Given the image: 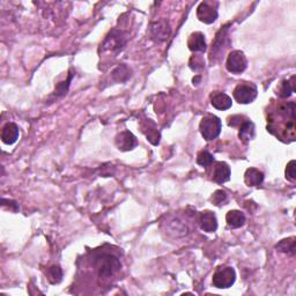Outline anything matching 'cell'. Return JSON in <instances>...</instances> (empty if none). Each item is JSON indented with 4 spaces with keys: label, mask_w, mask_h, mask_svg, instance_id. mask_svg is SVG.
Returning a JSON list of instances; mask_svg holds the SVG:
<instances>
[{
    "label": "cell",
    "mask_w": 296,
    "mask_h": 296,
    "mask_svg": "<svg viewBox=\"0 0 296 296\" xmlns=\"http://www.w3.org/2000/svg\"><path fill=\"white\" fill-rule=\"evenodd\" d=\"M213 180L218 184H224L230 179V168L226 162H215L213 169Z\"/></svg>",
    "instance_id": "obj_15"
},
{
    "label": "cell",
    "mask_w": 296,
    "mask_h": 296,
    "mask_svg": "<svg viewBox=\"0 0 296 296\" xmlns=\"http://www.w3.org/2000/svg\"><path fill=\"white\" fill-rule=\"evenodd\" d=\"M257 95H258V90H257L256 84L251 82H243L238 83L234 89L233 96L236 100V102L240 105H249L255 101Z\"/></svg>",
    "instance_id": "obj_4"
},
{
    "label": "cell",
    "mask_w": 296,
    "mask_h": 296,
    "mask_svg": "<svg viewBox=\"0 0 296 296\" xmlns=\"http://www.w3.org/2000/svg\"><path fill=\"white\" fill-rule=\"evenodd\" d=\"M211 105L218 110H228L233 106L232 97L221 91H214L211 95Z\"/></svg>",
    "instance_id": "obj_13"
},
{
    "label": "cell",
    "mask_w": 296,
    "mask_h": 296,
    "mask_svg": "<svg viewBox=\"0 0 296 296\" xmlns=\"http://www.w3.org/2000/svg\"><path fill=\"white\" fill-rule=\"evenodd\" d=\"M197 18L199 19V21L204 22V24L211 25L217 21L218 10L213 7L212 3L203 2L199 4L197 9Z\"/></svg>",
    "instance_id": "obj_9"
},
{
    "label": "cell",
    "mask_w": 296,
    "mask_h": 296,
    "mask_svg": "<svg viewBox=\"0 0 296 296\" xmlns=\"http://www.w3.org/2000/svg\"><path fill=\"white\" fill-rule=\"evenodd\" d=\"M126 43V38L124 34L119 30H113L103 42L102 48L105 50H110V51H119L124 48Z\"/></svg>",
    "instance_id": "obj_10"
},
{
    "label": "cell",
    "mask_w": 296,
    "mask_h": 296,
    "mask_svg": "<svg viewBox=\"0 0 296 296\" xmlns=\"http://www.w3.org/2000/svg\"><path fill=\"white\" fill-rule=\"evenodd\" d=\"M295 91V75L291 76L290 79H284L280 82L278 90H276V95L280 98H288L290 97Z\"/></svg>",
    "instance_id": "obj_20"
},
{
    "label": "cell",
    "mask_w": 296,
    "mask_h": 296,
    "mask_svg": "<svg viewBox=\"0 0 296 296\" xmlns=\"http://www.w3.org/2000/svg\"><path fill=\"white\" fill-rule=\"evenodd\" d=\"M72 76H73V74L71 73L70 76H68V79H67L66 82H61V83L58 84V86H57V89L55 90V94L56 95H64V94H66V91L68 89V86H70V82H71V80H72Z\"/></svg>",
    "instance_id": "obj_30"
},
{
    "label": "cell",
    "mask_w": 296,
    "mask_h": 296,
    "mask_svg": "<svg viewBox=\"0 0 296 296\" xmlns=\"http://www.w3.org/2000/svg\"><path fill=\"white\" fill-rule=\"evenodd\" d=\"M295 160H291L289 163L287 164L286 171H284V175H286V179L289 180V182H295L296 179V171H295Z\"/></svg>",
    "instance_id": "obj_28"
},
{
    "label": "cell",
    "mask_w": 296,
    "mask_h": 296,
    "mask_svg": "<svg viewBox=\"0 0 296 296\" xmlns=\"http://www.w3.org/2000/svg\"><path fill=\"white\" fill-rule=\"evenodd\" d=\"M199 225L206 233H214L218 229V219L211 211H205L199 215Z\"/></svg>",
    "instance_id": "obj_11"
},
{
    "label": "cell",
    "mask_w": 296,
    "mask_h": 296,
    "mask_svg": "<svg viewBox=\"0 0 296 296\" xmlns=\"http://www.w3.org/2000/svg\"><path fill=\"white\" fill-rule=\"evenodd\" d=\"M227 71L233 73V74H241L248 67V59L245 57L244 52L241 50H234L227 57L226 61Z\"/></svg>",
    "instance_id": "obj_5"
},
{
    "label": "cell",
    "mask_w": 296,
    "mask_h": 296,
    "mask_svg": "<svg viewBox=\"0 0 296 296\" xmlns=\"http://www.w3.org/2000/svg\"><path fill=\"white\" fill-rule=\"evenodd\" d=\"M167 225L169 226V230H170L169 233H172L175 236H184L189 233L187 226L178 219H171L167 222Z\"/></svg>",
    "instance_id": "obj_22"
},
{
    "label": "cell",
    "mask_w": 296,
    "mask_h": 296,
    "mask_svg": "<svg viewBox=\"0 0 296 296\" xmlns=\"http://www.w3.org/2000/svg\"><path fill=\"white\" fill-rule=\"evenodd\" d=\"M187 47L192 52H205L207 50L205 35L201 32L192 33L187 40Z\"/></svg>",
    "instance_id": "obj_12"
},
{
    "label": "cell",
    "mask_w": 296,
    "mask_h": 296,
    "mask_svg": "<svg viewBox=\"0 0 296 296\" xmlns=\"http://www.w3.org/2000/svg\"><path fill=\"white\" fill-rule=\"evenodd\" d=\"M48 275L50 281L52 283H58L61 281V278H63V271H61V268L58 265H53L52 267L49 268Z\"/></svg>",
    "instance_id": "obj_25"
},
{
    "label": "cell",
    "mask_w": 296,
    "mask_h": 296,
    "mask_svg": "<svg viewBox=\"0 0 296 296\" xmlns=\"http://www.w3.org/2000/svg\"><path fill=\"white\" fill-rule=\"evenodd\" d=\"M142 132L146 134L148 141L154 146L159 145L160 142V132L157 131L154 122H152V119H147L145 123V125H142Z\"/></svg>",
    "instance_id": "obj_19"
},
{
    "label": "cell",
    "mask_w": 296,
    "mask_h": 296,
    "mask_svg": "<svg viewBox=\"0 0 296 296\" xmlns=\"http://www.w3.org/2000/svg\"><path fill=\"white\" fill-rule=\"evenodd\" d=\"M245 119H247V117L244 116H241V115H234V116L232 117H228V125L232 126V128H240V125L243 123Z\"/></svg>",
    "instance_id": "obj_29"
},
{
    "label": "cell",
    "mask_w": 296,
    "mask_h": 296,
    "mask_svg": "<svg viewBox=\"0 0 296 296\" xmlns=\"http://www.w3.org/2000/svg\"><path fill=\"white\" fill-rule=\"evenodd\" d=\"M111 74H113V79L116 82H125L131 76V71L125 64H122L115 68Z\"/></svg>",
    "instance_id": "obj_23"
},
{
    "label": "cell",
    "mask_w": 296,
    "mask_h": 296,
    "mask_svg": "<svg viewBox=\"0 0 296 296\" xmlns=\"http://www.w3.org/2000/svg\"><path fill=\"white\" fill-rule=\"evenodd\" d=\"M199 130L204 139L212 141L220 136L222 130L221 119L215 115H206L199 124Z\"/></svg>",
    "instance_id": "obj_1"
},
{
    "label": "cell",
    "mask_w": 296,
    "mask_h": 296,
    "mask_svg": "<svg viewBox=\"0 0 296 296\" xmlns=\"http://www.w3.org/2000/svg\"><path fill=\"white\" fill-rule=\"evenodd\" d=\"M201 80H202L201 76H194V78L192 79V82H193V84H195V86H197V84L199 83V81H201Z\"/></svg>",
    "instance_id": "obj_31"
},
{
    "label": "cell",
    "mask_w": 296,
    "mask_h": 296,
    "mask_svg": "<svg viewBox=\"0 0 296 296\" xmlns=\"http://www.w3.org/2000/svg\"><path fill=\"white\" fill-rule=\"evenodd\" d=\"M244 182L248 186H259L264 182V174L257 168H249L244 174Z\"/></svg>",
    "instance_id": "obj_17"
},
{
    "label": "cell",
    "mask_w": 296,
    "mask_h": 296,
    "mask_svg": "<svg viewBox=\"0 0 296 296\" xmlns=\"http://www.w3.org/2000/svg\"><path fill=\"white\" fill-rule=\"evenodd\" d=\"M275 248L278 249V251L286 253V255L294 256L296 252V241L295 237H288L281 240L278 244L275 245Z\"/></svg>",
    "instance_id": "obj_21"
},
{
    "label": "cell",
    "mask_w": 296,
    "mask_h": 296,
    "mask_svg": "<svg viewBox=\"0 0 296 296\" xmlns=\"http://www.w3.org/2000/svg\"><path fill=\"white\" fill-rule=\"evenodd\" d=\"M226 221H227V225H228L230 228L236 229V228H241V227H243L245 221H247V219H245V215L243 212H241V211H237V210H233L227 213Z\"/></svg>",
    "instance_id": "obj_18"
},
{
    "label": "cell",
    "mask_w": 296,
    "mask_h": 296,
    "mask_svg": "<svg viewBox=\"0 0 296 296\" xmlns=\"http://www.w3.org/2000/svg\"><path fill=\"white\" fill-rule=\"evenodd\" d=\"M121 270V261L113 255L105 253L100 256L97 260V274L101 279H108L114 276Z\"/></svg>",
    "instance_id": "obj_2"
},
{
    "label": "cell",
    "mask_w": 296,
    "mask_h": 296,
    "mask_svg": "<svg viewBox=\"0 0 296 296\" xmlns=\"http://www.w3.org/2000/svg\"><path fill=\"white\" fill-rule=\"evenodd\" d=\"M228 201V194L224 190H217L211 197V202H212L215 206H221L225 205V203Z\"/></svg>",
    "instance_id": "obj_26"
},
{
    "label": "cell",
    "mask_w": 296,
    "mask_h": 296,
    "mask_svg": "<svg viewBox=\"0 0 296 296\" xmlns=\"http://www.w3.org/2000/svg\"><path fill=\"white\" fill-rule=\"evenodd\" d=\"M189 66L192 71H199L202 70V68H204V66H205V63H204V59L202 56H192L191 59L189 61Z\"/></svg>",
    "instance_id": "obj_27"
},
{
    "label": "cell",
    "mask_w": 296,
    "mask_h": 296,
    "mask_svg": "<svg viewBox=\"0 0 296 296\" xmlns=\"http://www.w3.org/2000/svg\"><path fill=\"white\" fill-rule=\"evenodd\" d=\"M152 37L157 42H163L169 38L171 34V28L169 25V21L166 19H160L155 22H153L149 28Z\"/></svg>",
    "instance_id": "obj_7"
},
{
    "label": "cell",
    "mask_w": 296,
    "mask_h": 296,
    "mask_svg": "<svg viewBox=\"0 0 296 296\" xmlns=\"http://www.w3.org/2000/svg\"><path fill=\"white\" fill-rule=\"evenodd\" d=\"M19 136H20V131L14 123H7L2 130V141L6 145H13L14 142H17Z\"/></svg>",
    "instance_id": "obj_14"
},
{
    "label": "cell",
    "mask_w": 296,
    "mask_h": 296,
    "mask_svg": "<svg viewBox=\"0 0 296 296\" xmlns=\"http://www.w3.org/2000/svg\"><path fill=\"white\" fill-rule=\"evenodd\" d=\"M214 162V156L207 151H202L197 155V163L202 167H210Z\"/></svg>",
    "instance_id": "obj_24"
},
{
    "label": "cell",
    "mask_w": 296,
    "mask_h": 296,
    "mask_svg": "<svg viewBox=\"0 0 296 296\" xmlns=\"http://www.w3.org/2000/svg\"><path fill=\"white\" fill-rule=\"evenodd\" d=\"M236 280V272L233 267H219L214 272L212 283L215 288L219 289H227V288L232 287L235 283Z\"/></svg>",
    "instance_id": "obj_3"
},
{
    "label": "cell",
    "mask_w": 296,
    "mask_h": 296,
    "mask_svg": "<svg viewBox=\"0 0 296 296\" xmlns=\"http://www.w3.org/2000/svg\"><path fill=\"white\" fill-rule=\"evenodd\" d=\"M115 145H116L119 151L129 152L137 147L138 140L136 136L132 132H130V131H122L115 138Z\"/></svg>",
    "instance_id": "obj_8"
},
{
    "label": "cell",
    "mask_w": 296,
    "mask_h": 296,
    "mask_svg": "<svg viewBox=\"0 0 296 296\" xmlns=\"http://www.w3.org/2000/svg\"><path fill=\"white\" fill-rule=\"evenodd\" d=\"M230 43L229 35H228V28L224 27L219 30L215 40L212 43V50L210 53V61L211 63H215L219 57L221 56V53L225 51V49L228 47Z\"/></svg>",
    "instance_id": "obj_6"
},
{
    "label": "cell",
    "mask_w": 296,
    "mask_h": 296,
    "mask_svg": "<svg viewBox=\"0 0 296 296\" xmlns=\"http://www.w3.org/2000/svg\"><path fill=\"white\" fill-rule=\"evenodd\" d=\"M256 137V126L250 119H245V121L240 125V130H238V138L243 142H249L255 139Z\"/></svg>",
    "instance_id": "obj_16"
}]
</instances>
